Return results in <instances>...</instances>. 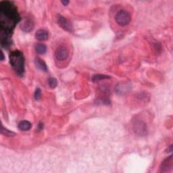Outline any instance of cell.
<instances>
[{"label":"cell","mask_w":173,"mask_h":173,"mask_svg":"<svg viewBox=\"0 0 173 173\" xmlns=\"http://www.w3.org/2000/svg\"><path fill=\"white\" fill-rule=\"evenodd\" d=\"M20 20L19 13L14 4L10 1H2L0 6V25H1V45H10L8 36L11 34L17 22Z\"/></svg>","instance_id":"obj_1"},{"label":"cell","mask_w":173,"mask_h":173,"mask_svg":"<svg viewBox=\"0 0 173 173\" xmlns=\"http://www.w3.org/2000/svg\"><path fill=\"white\" fill-rule=\"evenodd\" d=\"M10 62L12 68L20 76L25 73V58L22 53L19 51H14L10 55Z\"/></svg>","instance_id":"obj_2"},{"label":"cell","mask_w":173,"mask_h":173,"mask_svg":"<svg viewBox=\"0 0 173 173\" xmlns=\"http://www.w3.org/2000/svg\"><path fill=\"white\" fill-rule=\"evenodd\" d=\"M115 20L118 25L125 27L128 25L131 20V14L125 10H120L115 16Z\"/></svg>","instance_id":"obj_3"},{"label":"cell","mask_w":173,"mask_h":173,"mask_svg":"<svg viewBox=\"0 0 173 173\" xmlns=\"http://www.w3.org/2000/svg\"><path fill=\"white\" fill-rule=\"evenodd\" d=\"M133 129L135 132L139 135H146L148 133V128L146 123L142 120L139 119H135L133 120Z\"/></svg>","instance_id":"obj_4"},{"label":"cell","mask_w":173,"mask_h":173,"mask_svg":"<svg viewBox=\"0 0 173 173\" xmlns=\"http://www.w3.org/2000/svg\"><path fill=\"white\" fill-rule=\"evenodd\" d=\"M69 52L68 49L64 46H60L55 51V56L57 60L63 61L68 57Z\"/></svg>","instance_id":"obj_5"},{"label":"cell","mask_w":173,"mask_h":173,"mask_svg":"<svg viewBox=\"0 0 173 173\" xmlns=\"http://www.w3.org/2000/svg\"><path fill=\"white\" fill-rule=\"evenodd\" d=\"M172 166H173V158L172 156H170L162 162L160 166V172H170L172 169Z\"/></svg>","instance_id":"obj_6"},{"label":"cell","mask_w":173,"mask_h":173,"mask_svg":"<svg viewBox=\"0 0 173 173\" xmlns=\"http://www.w3.org/2000/svg\"><path fill=\"white\" fill-rule=\"evenodd\" d=\"M57 21H58L59 25L62 28H63L64 30H68V31H71L73 29V27L68 20L62 16H58L57 18Z\"/></svg>","instance_id":"obj_7"},{"label":"cell","mask_w":173,"mask_h":173,"mask_svg":"<svg viewBox=\"0 0 173 173\" xmlns=\"http://www.w3.org/2000/svg\"><path fill=\"white\" fill-rule=\"evenodd\" d=\"M35 37L39 41H46L48 39V32L44 29L38 30L35 33Z\"/></svg>","instance_id":"obj_8"},{"label":"cell","mask_w":173,"mask_h":173,"mask_svg":"<svg viewBox=\"0 0 173 173\" xmlns=\"http://www.w3.org/2000/svg\"><path fill=\"white\" fill-rule=\"evenodd\" d=\"M35 64L36 67L38 69H39L41 71H44L46 72L48 71V67L46 64L45 63V62H43L41 59L40 58H36L35 60Z\"/></svg>","instance_id":"obj_9"},{"label":"cell","mask_w":173,"mask_h":173,"mask_svg":"<svg viewBox=\"0 0 173 173\" xmlns=\"http://www.w3.org/2000/svg\"><path fill=\"white\" fill-rule=\"evenodd\" d=\"M19 128L22 131H29L31 128V123L27 120H22L19 124Z\"/></svg>","instance_id":"obj_10"},{"label":"cell","mask_w":173,"mask_h":173,"mask_svg":"<svg viewBox=\"0 0 173 173\" xmlns=\"http://www.w3.org/2000/svg\"><path fill=\"white\" fill-rule=\"evenodd\" d=\"M35 48L36 52L38 54H40V55L45 53L46 51H47V46L43 43H37L35 45Z\"/></svg>","instance_id":"obj_11"},{"label":"cell","mask_w":173,"mask_h":173,"mask_svg":"<svg viewBox=\"0 0 173 173\" xmlns=\"http://www.w3.org/2000/svg\"><path fill=\"white\" fill-rule=\"evenodd\" d=\"M21 28H22V30H25V31H30L33 28L32 22L29 20H26L25 21L23 22L22 25H21Z\"/></svg>","instance_id":"obj_12"},{"label":"cell","mask_w":173,"mask_h":173,"mask_svg":"<svg viewBox=\"0 0 173 173\" xmlns=\"http://www.w3.org/2000/svg\"><path fill=\"white\" fill-rule=\"evenodd\" d=\"M110 79L109 76L107 75H103V74H96V75H94L92 78V81L94 82L99 81L101 80H104V79Z\"/></svg>","instance_id":"obj_13"},{"label":"cell","mask_w":173,"mask_h":173,"mask_svg":"<svg viewBox=\"0 0 173 173\" xmlns=\"http://www.w3.org/2000/svg\"><path fill=\"white\" fill-rule=\"evenodd\" d=\"M1 132L2 135H4L6 136H9V137L14 136L15 135H16V134H15L14 132H12V131H10L9 130H7V128H5L3 126H1Z\"/></svg>","instance_id":"obj_14"},{"label":"cell","mask_w":173,"mask_h":173,"mask_svg":"<svg viewBox=\"0 0 173 173\" xmlns=\"http://www.w3.org/2000/svg\"><path fill=\"white\" fill-rule=\"evenodd\" d=\"M48 85L51 88H56L58 85V81L54 78H50L48 79Z\"/></svg>","instance_id":"obj_15"},{"label":"cell","mask_w":173,"mask_h":173,"mask_svg":"<svg viewBox=\"0 0 173 173\" xmlns=\"http://www.w3.org/2000/svg\"><path fill=\"white\" fill-rule=\"evenodd\" d=\"M34 97H35V99L36 100H39L40 99V98L41 97V91L40 89H36V91L35 92V95H34Z\"/></svg>","instance_id":"obj_16"},{"label":"cell","mask_w":173,"mask_h":173,"mask_svg":"<svg viewBox=\"0 0 173 173\" xmlns=\"http://www.w3.org/2000/svg\"><path fill=\"white\" fill-rule=\"evenodd\" d=\"M43 127H44V125H43V123H39L37 126V130L38 131H41L43 130Z\"/></svg>","instance_id":"obj_17"},{"label":"cell","mask_w":173,"mask_h":173,"mask_svg":"<svg viewBox=\"0 0 173 173\" xmlns=\"http://www.w3.org/2000/svg\"><path fill=\"white\" fill-rule=\"evenodd\" d=\"M62 4L64 6H67L69 4V1H62Z\"/></svg>","instance_id":"obj_18"},{"label":"cell","mask_w":173,"mask_h":173,"mask_svg":"<svg viewBox=\"0 0 173 173\" xmlns=\"http://www.w3.org/2000/svg\"><path fill=\"white\" fill-rule=\"evenodd\" d=\"M168 151H169L168 152H171L172 151V146H170V148L168 149Z\"/></svg>","instance_id":"obj_19"},{"label":"cell","mask_w":173,"mask_h":173,"mask_svg":"<svg viewBox=\"0 0 173 173\" xmlns=\"http://www.w3.org/2000/svg\"><path fill=\"white\" fill-rule=\"evenodd\" d=\"M1 60H4V53H3V51H1Z\"/></svg>","instance_id":"obj_20"}]
</instances>
